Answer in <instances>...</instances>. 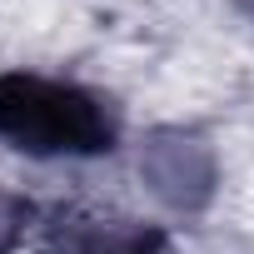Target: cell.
Segmentation results:
<instances>
[{"instance_id": "1", "label": "cell", "mask_w": 254, "mask_h": 254, "mask_svg": "<svg viewBox=\"0 0 254 254\" xmlns=\"http://www.w3.org/2000/svg\"><path fill=\"white\" fill-rule=\"evenodd\" d=\"M0 140L35 160H90L115 150L120 120L105 95L75 80L5 70L0 75Z\"/></svg>"}, {"instance_id": "2", "label": "cell", "mask_w": 254, "mask_h": 254, "mask_svg": "<svg viewBox=\"0 0 254 254\" xmlns=\"http://www.w3.org/2000/svg\"><path fill=\"white\" fill-rule=\"evenodd\" d=\"M45 254H165V234L135 219L65 209L45 224Z\"/></svg>"}]
</instances>
